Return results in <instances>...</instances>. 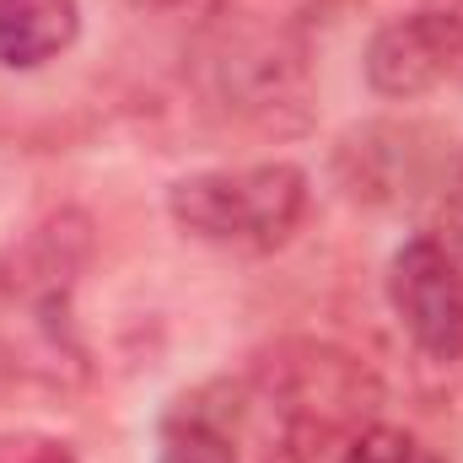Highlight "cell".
I'll list each match as a JSON object with an SVG mask.
<instances>
[{"mask_svg":"<svg viewBox=\"0 0 463 463\" xmlns=\"http://www.w3.org/2000/svg\"><path fill=\"white\" fill-rule=\"evenodd\" d=\"M81 33L76 0H0V65L38 71L65 54Z\"/></svg>","mask_w":463,"mask_h":463,"instance_id":"8","label":"cell"},{"mask_svg":"<svg viewBox=\"0 0 463 463\" xmlns=\"http://www.w3.org/2000/svg\"><path fill=\"white\" fill-rule=\"evenodd\" d=\"M345 463H442L431 448H420L415 437L393 431V426H366L361 437H350Z\"/></svg>","mask_w":463,"mask_h":463,"instance_id":"9","label":"cell"},{"mask_svg":"<svg viewBox=\"0 0 463 463\" xmlns=\"http://www.w3.org/2000/svg\"><path fill=\"white\" fill-rule=\"evenodd\" d=\"M340 437H318V431H286V442L269 453V463H335L324 448Z\"/></svg>","mask_w":463,"mask_h":463,"instance_id":"10","label":"cell"},{"mask_svg":"<svg viewBox=\"0 0 463 463\" xmlns=\"http://www.w3.org/2000/svg\"><path fill=\"white\" fill-rule=\"evenodd\" d=\"M200 87L242 124L297 129L307 118V43L269 11H216L194 43Z\"/></svg>","mask_w":463,"mask_h":463,"instance_id":"2","label":"cell"},{"mask_svg":"<svg viewBox=\"0 0 463 463\" xmlns=\"http://www.w3.org/2000/svg\"><path fill=\"white\" fill-rule=\"evenodd\" d=\"M388 302L399 329L431 361L463 355V275L437 237H410L388 264Z\"/></svg>","mask_w":463,"mask_h":463,"instance_id":"6","label":"cell"},{"mask_svg":"<svg viewBox=\"0 0 463 463\" xmlns=\"http://www.w3.org/2000/svg\"><path fill=\"white\" fill-rule=\"evenodd\" d=\"M167 211L200 242L232 253H269L307 216V173L291 162L189 173L167 189Z\"/></svg>","mask_w":463,"mask_h":463,"instance_id":"3","label":"cell"},{"mask_svg":"<svg viewBox=\"0 0 463 463\" xmlns=\"http://www.w3.org/2000/svg\"><path fill=\"white\" fill-rule=\"evenodd\" d=\"M264 377L286 410V431H318V437H361L383 404L377 377L340 345H280L264 361Z\"/></svg>","mask_w":463,"mask_h":463,"instance_id":"4","label":"cell"},{"mask_svg":"<svg viewBox=\"0 0 463 463\" xmlns=\"http://www.w3.org/2000/svg\"><path fill=\"white\" fill-rule=\"evenodd\" d=\"M92 259V222L81 211H54L0 259V361L49 388L87 377V350L76 335V286Z\"/></svg>","mask_w":463,"mask_h":463,"instance_id":"1","label":"cell"},{"mask_svg":"<svg viewBox=\"0 0 463 463\" xmlns=\"http://www.w3.org/2000/svg\"><path fill=\"white\" fill-rule=\"evenodd\" d=\"M124 5H135V11H167V5H178V0H124Z\"/></svg>","mask_w":463,"mask_h":463,"instance_id":"11","label":"cell"},{"mask_svg":"<svg viewBox=\"0 0 463 463\" xmlns=\"http://www.w3.org/2000/svg\"><path fill=\"white\" fill-rule=\"evenodd\" d=\"M361 65H366V87L393 103L463 81V0H431L383 22Z\"/></svg>","mask_w":463,"mask_h":463,"instance_id":"5","label":"cell"},{"mask_svg":"<svg viewBox=\"0 0 463 463\" xmlns=\"http://www.w3.org/2000/svg\"><path fill=\"white\" fill-rule=\"evenodd\" d=\"M156 463H237V404L227 388L173 399L156 426Z\"/></svg>","mask_w":463,"mask_h":463,"instance_id":"7","label":"cell"},{"mask_svg":"<svg viewBox=\"0 0 463 463\" xmlns=\"http://www.w3.org/2000/svg\"><path fill=\"white\" fill-rule=\"evenodd\" d=\"M33 463H71V458H65V448H43Z\"/></svg>","mask_w":463,"mask_h":463,"instance_id":"12","label":"cell"}]
</instances>
